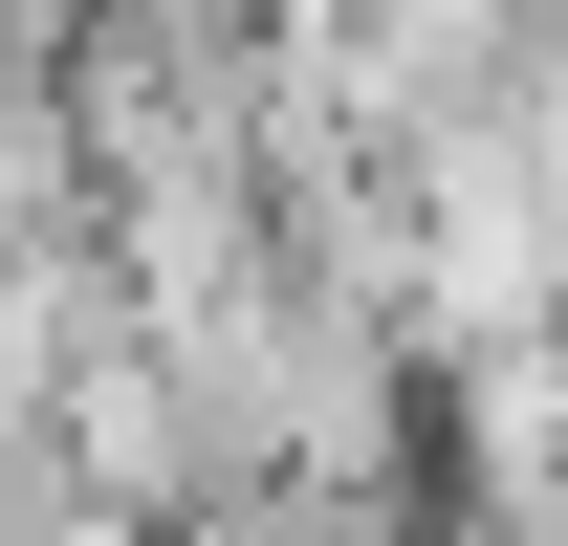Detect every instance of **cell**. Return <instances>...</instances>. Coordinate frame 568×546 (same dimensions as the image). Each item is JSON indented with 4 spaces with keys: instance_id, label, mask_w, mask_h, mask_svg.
<instances>
[]
</instances>
